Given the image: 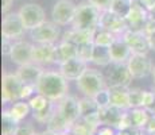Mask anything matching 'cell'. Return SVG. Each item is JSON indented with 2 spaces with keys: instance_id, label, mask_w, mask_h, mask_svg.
Listing matches in <instances>:
<instances>
[{
  "instance_id": "cell-22",
  "label": "cell",
  "mask_w": 155,
  "mask_h": 135,
  "mask_svg": "<svg viewBox=\"0 0 155 135\" xmlns=\"http://www.w3.org/2000/svg\"><path fill=\"white\" fill-rule=\"evenodd\" d=\"M127 110H121L115 106H108L105 108H99V113H100V119H101V124H107V126H112L113 128L117 127L119 122H120L123 113Z\"/></svg>"
},
{
  "instance_id": "cell-13",
  "label": "cell",
  "mask_w": 155,
  "mask_h": 135,
  "mask_svg": "<svg viewBox=\"0 0 155 135\" xmlns=\"http://www.w3.org/2000/svg\"><path fill=\"white\" fill-rule=\"evenodd\" d=\"M123 39L130 46L132 54H147L148 50H151L148 37L143 31H131L127 30L123 35Z\"/></svg>"
},
{
  "instance_id": "cell-24",
  "label": "cell",
  "mask_w": 155,
  "mask_h": 135,
  "mask_svg": "<svg viewBox=\"0 0 155 135\" xmlns=\"http://www.w3.org/2000/svg\"><path fill=\"white\" fill-rule=\"evenodd\" d=\"M71 126L73 124L69 123L61 115V112L58 111V107H57L55 113L53 115V118L50 119V122L47 123V130L54 134H61V133H65V131L71 130Z\"/></svg>"
},
{
  "instance_id": "cell-6",
  "label": "cell",
  "mask_w": 155,
  "mask_h": 135,
  "mask_svg": "<svg viewBox=\"0 0 155 135\" xmlns=\"http://www.w3.org/2000/svg\"><path fill=\"white\" fill-rule=\"evenodd\" d=\"M18 12H19V16L26 30H32L41 26L43 22H46V15H45L43 8L38 4H32V3L23 4Z\"/></svg>"
},
{
  "instance_id": "cell-41",
  "label": "cell",
  "mask_w": 155,
  "mask_h": 135,
  "mask_svg": "<svg viewBox=\"0 0 155 135\" xmlns=\"http://www.w3.org/2000/svg\"><path fill=\"white\" fill-rule=\"evenodd\" d=\"M35 92H37V85L25 84V85H23V89H22V97H20V100H25V99L31 97L32 93H35Z\"/></svg>"
},
{
  "instance_id": "cell-30",
  "label": "cell",
  "mask_w": 155,
  "mask_h": 135,
  "mask_svg": "<svg viewBox=\"0 0 155 135\" xmlns=\"http://www.w3.org/2000/svg\"><path fill=\"white\" fill-rule=\"evenodd\" d=\"M55 101H51L47 107H45L43 110L41 111H34V119L38 123H42V124H47L50 122V119L53 118V115L57 111V106H55Z\"/></svg>"
},
{
  "instance_id": "cell-19",
  "label": "cell",
  "mask_w": 155,
  "mask_h": 135,
  "mask_svg": "<svg viewBox=\"0 0 155 135\" xmlns=\"http://www.w3.org/2000/svg\"><path fill=\"white\" fill-rule=\"evenodd\" d=\"M74 57H78V46L77 45L68 41H62L55 46L54 64L62 65L68 59H71Z\"/></svg>"
},
{
  "instance_id": "cell-44",
  "label": "cell",
  "mask_w": 155,
  "mask_h": 135,
  "mask_svg": "<svg viewBox=\"0 0 155 135\" xmlns=\"http://www.w3.org/2000/svg\"><path fill=\"white\" fill-rule=\"evenodd\" d=\"M143 32H144L146 35H151L155 32V19H151V18H148L147 23H146L144 29H143Z\"/></svg>"
},
{
  "instance_id": "cell-48",
  "label": "cell",
  "mask_w": 155,
  "mask_h": 135,
  "mask_svg": "<svg viewBox=\"0 0 155 135\" xmlns=\"http://www.w3.org/2000/svg\"><path fill=\"white\" fill-rule=\"evenodd\" d=\"M140 2H142V4L144 5L148 11H150L151 8L155 7V0H140Z\"/></svg>"
},
{
  "instance_id": "cell-28",
  "label": "cell",
  "mask_w": 155,
  "mask_h": 135,
  "mask_svg": "<svg viewBox=\"0 0 155 135\" xmlns=\"http://www.w3.org/2000/svg\"><path fill=\"white\" fill-rule=\"evenodd\" d=\"M97 128L99 127L91 124L84 118H80L78 120L76 123H73V126H71V131L74 133V135H96Z\"/></svg>"
},
{
  "instance_id": "cell-53",
  "label": "cell",
  "mask_w": 155,
  "mask_h": 135,
  "mask_svg": "<svg viewBox=\"0 0 155 135\" xmlns=\"http://www.w3.org/2000/svg\"><path fill=\"white\" fill-rule=\"evenodd\" d=\"M39 135H57V134H54V133H51V131H45V133H42V134H39Z\"/></svg>"
},
{
  "instance_id": "cell-38",
  "label": "cell",
  "mask_w": 155,
  "mask_h": 135,
  "mask_svg": "<svg viewBox=\"0 0 155 135\" xmlns=\"http://www.w3.org/2000/svg\"><path fill=\"white\" fill-rule=\"evenodd\" d=\"M14 46H15L14 39H11V38H5V37H3V41H2V53H3V56L10 57V56H11V53H12Z\"/></svg>"
},
{
  "instance_id": "cell-52",
  "label": "cell",
  "mask_w": 155,
  "mask_h": 135,
  "mask_svg": "<svg viewBox=\"0 0 155 135\" xmlns=\"http://www.w3.org/2000/svg\"><path fill=\"white\" fill-rule=\"evenodd\" d=\"M57 135H74V133L71 130L69 131H65V133H61V134H57Z\"/></svg>"
},
{
  "instance_id": "cell-20",
  "label": "cell",
  "mask_w": 155,
  "mask_h": 135,
  "mask_svg": "<svg viewBox=\"0 0 155 135\" xmlns=\"http://www.w3.org/2000/svg\"><path fill=\"white\" fill-rule=\"evenodd\" d=\"M109 52H111L112 62H127L132 56V52L123 39V37L116 38V41L109 46Z\"/></svg>"
},
{
  "instance_id": "cell-50",
  "label": "cell",
  "mask_w": 155,
  "mask_h": 135,
  "mask_svg": "<svg viewBox=\"0 0 155 135\" xmlns=\"http://www.w3.org/2000/svg\"><path fill=\"white\" fill-rule=\"evenodd\" d=\"M116 135H131V134H130V130H117Z\"/></svg>"
},
{
  "instance_id": "cell-10",
  "label": "cell",
  "mask_w": 155,
  "mask_h": 135,
  "mask_svg": "<svg viewBox=\"0 0 155 135\" xmlns=\"http://www.w3.org/2000/svg\"><path fill=\"white\" fill-rule=\"evenodd\" d=\"M26 27L23 25L19 12H7L4 14L2 23V35L5 38L16 39L25 34Z\"/></svg>"
},
{
  "instance_id": "cell-11",
  "label": "cell",
  "mask_w": 155,
  "mask_h": 135,
  "mask_svg": "<svg viewBox=\"0 0 155 135\" xmlns=\"http://www.w3.org/2000/svg\"><path fill=\"white\" fill-rule=\"evenodd\" d=\"M76 10L77 5L71 0H58L51 11L53 20L59 26L71 25Z\"/></svg>"
},
{
  "instance_id": "cell-40",
  "label": "cell",
  "mask_w": 155,
  "mask_h": 135,
  "mask_svg": "<svg viewBox=\"0 0 155 135\" xmlns=\"http://www.w3.org/2000/svg\"><path fill=\"white\" fill-rule=\"evenodd\" d=\"M35 134V130L31 124H18V128L15 131V135H32Z\"/></svg>"
},
{
  "instance_id": "cell-17",
  "label": "cell",
  "mask_w": 155,
  "mask_h": 135,
  "mask_svg": "<svg viewBox=\"0 0 155 135\" xmlns=\"http://www.w3.org/2000/svg\"><path fill=\"white\" fill-rule=\"evenodd\" d=\"M32 47L34 45L28 43L26 41H16L15 42V46L12 49L10 58L14 64L19 65H27L32 62Z\"/></svg>"
},
{
  "instance_id": "cell-42",
  "label": "cell",
  "mask_w": 155,
  "mask_h": 135,
  "mask_svg": "<svg viewBox=\"0 0 155 135\" xmlns=\"http://www.w3.org/2000/svg\"><path fill=\"white\" fill-rule=\"evenodd\" d=\"M116 128H113L112 126H107V124H103L97 128L96 131V135H116Z\"/></svg>"
},
{
  "instance_id": "cell-34",
  "label": "cell",
  "mask_w": 155,
  "mask_h": 135,
  "mask_svg": "<svg viewBox=\"0 0 155 135\" xmlns=\"http://www.w3.org/2000/svg\"><path fill=\"white\" fill-rule=\"evenodd\" d=\"M28 103H30V107H31L32 111H41V110H43L45 107L49 106V104L51 103V100H49L47 97H45L43 95L37 93L35 96H32V97L30 99Z\"/></svg>"
},
{
  "instance_id": "cell-7",
  "label": "cell",
  "mask_w": 155,
  "mask_h": 135,
  "mask_svg": "<svg viewBox=\"0 0 155 135\" xmlns=\"http://www.w3.org/2000/svg\"><path fill=\"white\" fill-rule=\"evenodd\" d=\"M58 26L55 22H43L41 26L30 30V35L35 43H55L61 34Z\"/></svg>"
},
{
  "instance_id": "cell-25",
  "label": "cell",
  "mask_w": 155,
  "mask_h": 135,
  "mask_svg": "<svg viewBox=\"0 0 155 135\" xmlns=\"http://www.w3.org/2000/svg\"><path fill=\"white\" fill-rule=\"evenodd\" d=\"M130 116H131V122H132V127H142L146 130V126L150 120L151 113L144 107H138V108H131Z\"/></svg>"
},
{
  "instance_id": "cell-23",
  "label": "cell",
  "mask_w": 155,
  "mask_h": 135,
  "mask_svg": "<svg viewBox=\"0 0 155 135\" xmlns=\"http://www.w3.org/2000/svg\"><path fill=\"white\" fill-rule=\"evenodd\" d=\"M94 31H96V30H77V29H71V30H69V31H66L64 34L62 41L71 42V43L80 46V45L88 43V42H93Z\"/></svg>"
},
{
  "instance_id": "cell-54",
  "label": "cell",
  "mask_w": 155,
  "mask_h": 135,
  "mask_svg": "<svg viewBox=\"0 0 155 135\" xmlns=\"http://www.w3.org/2000/svg\"><path fill=\"white\" fill-rule=\"evenodd\" d=\"M151 74H153V79H154V81H155V66H154V69H153V73H151Z\"/></svg>"
},
{
  "instance_id": "cell-29",
  "label": "cell",
  "mask_w": 155,
  "mask_h": 135,
  "mask_svg": "<svg viewBox=\"0 0 155 135\" xmlns=\"http://www.w3.org/2000/svg\"><path fill=\"white\" fill-rule=\"evenodd\" d=\"M2 119H3L2 135H15V131H16L19 122L14 119V116L11 115L10 110H4V111H3Z\"/></svg>"
},
{
  "instance_id": "cell-4",
  "label": "cell",
  "mask_w": 155,
  "mask_h": 135,
  "mask_svg": "<svg viewBox=\"0 0 155 135\" xmlns=\"http://www.w3.org/2000/svg\"><path fill=\"white\" fill-rule=\"evenodd\" d=\"M107 70L105 80L108 88L111 86H130L132 81V74L130 72L127 62H111Z\"/></svg>"
},
{
  "instance_id": "cell-51",
  "label": "cell",
  "mask_w": 155,
  "mask_h": 135,
  "mask_svg": "<svg viewBox=\"0 0 155 135\" xmlns=\"http://www.w3.org/2000/svg\"><path fill=\"white\" fill-rule=\"evenodd\" d=\"M148 16H150L151 19H155V7L151 8V10L148 11Z\"/></svg>"
},
{
  "instance_id": "cell-33",
  "label": "cell",
  "mask_w": 155,
  "mask_h": 135,
  "mask_svg": "<svg viewBox=\"0 0 155 135\" xmlns=\"http://www.w3.org/2000/svg\"><path fill=\"white\" fill-rule=\"evenodd\" d=\"M80 111H81V118H85V116L91 115V113H94L99 111V106L94 101L93 97H85L80 99Z\"/></svg>"
},
{
  "instance_id": "cell-47",
  "label": "cell",
  "mask_w": 155,
  "mask_h": 135,
  "mask_svg": "<svg viewBox=\"0 0 155 135\" xmlns=\"http://www.w3.org/2000/svg\"><path fill=\"white\" fill-rule=\"evenodd\" d=\"M130 134L131 135H146L147 133H146L144 128L142 127H131L130 128Z\"/></svg>"
},
{
  "instance_id": "cell-45",
  "label": "cell",
  "mask_w": 155,
  "mask_h": 135,
  "mask_svg": "<svg viewBox=\"0 0 155 135\" xmlns=\"http://www.w3.org/2000/svg\"><path fill=\"white\" fill-rule=\"evenodd\" d=\"M146 133L150 135H155V113H151L150 120L146 126Z\"/></svg>"
},
{
  "instance_id": "cell-2",
  "label": "cell",
  "mask_w": 155,
  "mask_h": 135,
  "mask_svg": "<svg viewBox=\"0 0 155 135\" xmlns=\"http://www.w3.org/2000/svg\"><path fill=\"white\" fill-rule=\"evenodd\" d=\"M101 11L94 7L92 3L84 2L77 5L76 14H74L71 29L77 30H96L99 27Z\"/></svg>"
},
{
  "instance_id": "cell-35",
  "label": "cell",
  "mask_w": 155,
  "mask_h": 135,
  "mask_svg": "<svg viewBox=\"0 0 155 135\" xmlns=\"http://www.w3.org/2000/svg\"><path fill=\"white\" fill-rule=\"evenodd\" d=\"M143 96L144 91L140 88H132L130 89V106L131 108L143 107Z\"/></svg>"
},
{
  "instance_id": "cell-5",
  "label": "cell",
  "mask_w": 155,
  "mask_h": 135,
  "mask_svg": "<svg viewBox=\"0 0 155 135\" xmlns=\"http://www.w3.org/2000/svg\"><path fill=\"white\" fill-rule=\"evenodd\" d=\"M23 81L18 77L16 73H4L2 81V100L4 104L18 101L22 97Z\"/></svg>"
},
{
  "instance_id": "cell-3",
  "label": "cell",
  "mask_w": 155,
  "mask_h": 135,
  "mask_svg": "<svg viewBox=\"0 0 155 135\" xmlns=\"http://www.w3.org/2000/svg\"><path fill=\"white\" fill-rule=\"evenodd\" d=\"M76 85L78 91L88 97H94L96 93H99L100 91L108 88L105 76L100 70L92 68L86 69L85 73L76 81Z\"/></svg>"
},
{
  "instance_id": "cell-1",
  "label": "cell",
  "mask_w": 155,
  "mask_h": 135,
  "mask_svg": "<svg viewBox=\"0 0 155 135\" xmlns=\"http://www.w3.org/2000/svg\"><path fill=\"white\" fill-rule=\"evenodd\" d=\"M61 72L45 70L37 84V93L43 95L51 101H59L68 95L69 83Z\"/></svg>"
},
{
  "instance_id": "cell-8",
  "label": "cell",
  "mask_w": 155,
  "mask_h": 135,
  "mask_svg": "<svg viewBox=\"0 0 155 135\" xmlns=\"http://www.w3.org/2000/svg\"><path fill=\"white\" fill-rule=\"evenodd\" d=\"M148 10L142 4L140 0H134L132 8L126 16L127 27L131 31H143L148 20Z\"/></svg>"
},
{
  "instance_id": "cell-49",
  "label": "cell",
  "mask_w": 155,
  "mask_h": 135,
  "mask_svg": "<svg viewBox=\"0 0 155 135\" xmlns=\"http://www.w3.org/2000/svg\"><path fill=\"white\" fill-rule=\"evenodd\" d=\"M148 42H150V47L151 50H154L155 52V32L151 35H148Z\"/></svg>"
},
{
  "instance_id": "cell-18",
  "label": "cell",
  "mask_w": 155,
  "mask_h": 135,
  "mask_svg": "<svg viewBox=\"0 0 155 135\" xmlns=\"http://www.w3.org/2000/svg\"><path fill=\"white\" fill-rule=\"evenodd\" d=\"M43 72L45 70L42 69L41 65H37V64H34V62H31V64L22 65V66L18 68L16 74H18V77L23 81V84L37 85Z\"/></svg>"
},
{
  "instance_id": "cell-55",
  "label": "cell",
  "mask_w": 155,
  "mask_h": 135,
  "mask_svg": "<svg viewBox=\"0 0 155 135\" xmlns=\"http://www.w3.org/2000/svg\"><path fill=\"white\" fill-rule=\"evenodd\" d=\"M32 135H39V134H32Z\"/></svg>"
},
{
  "instance_id": "cell-16",
  "label": "cell",
  "mask_w": 155,
  "mask_h": 135,
  "mask_svg": "<svg viewBox=\"0 0 155 135\" xmlns=\"http://www.w3.org/2000/svg\"><path fill=\"white\" fill-rule=\"evenodd\" d=\"M55 46L54 43H35L32 47V62L41 66L54 64Z\"/></svg>"
},
{
  "instance_id": "cell-36",
  "label": "cell",
  "mask_w": 155,
  "mask_h": 135,
  "mask_svg": "<svg viewBox=\"0 0 155 135\" xmlns=\"http://www.w3.org/2000/svg\"><path fill=\"white\" fill-rule=\"evenodd\" d=\"M94 43L93 42H88V43L80 45L78 46V57L84 59L85 62H92V57H93Z\"/></svg>"
},
{
  "instance_id": "cell-21",
  "label": "cell",
  "mask_w": 155,
  "mask_h": 135,
  "mask_svg": "<svg viewBox=\"0 0 155 135\" xmlns=\"http://www.w3.org/2000/svg\"><path fill=\"white\" fill-rule=\"evenodd\" d=\"M111 106L121 110H131L130 106V88L127 86H111Z\"/></svg>"
},
{
  "instance_id": "cell-37",
  "label": "cell",
  "mask_w": 155,
  "mask_h": 135,
  "mask_svg": "<svg viewBox=\"0 0 155 135\" xmlns=\"http://www.w3.org/2000/svg\"><path fill=\"white\" fill-rule=\"evenodd\" d=\"M93 99L97 103L99 108H105V107L111 106V92H109V88L100 91L99 93H96V96Z\"/></svg>"
},
{
  "instance_id": "cell-27",
  "label": "cell",
  "mask_w": 155,
  "mask_h": 135,
  "mask_svg": "<svg viewBox=\"0 0 155 135\" xmlns=\"http://www.w3.org/2000/svg\"><path fill=\"white\" fill-rule=\"evenodd\" d=\"M119 35L113 34V32L108 31V30H104L101 27H97L96 31H94V37H93V43L99 45V46H107L109 47L113 42L116 41Z\"/></svg>"
},
{
  "instance_id": "cell-14",
  "label": "cell",
  "mask_w": 155,
  "mask_h": 135,
  "mask_svg": "<svg viewBox=\"0 0 155 135\" xmlns=\"http://www.w3.org/2000/svg\"><path fill=\"white\" fill-rule=\"evenodd\" d=\"M58 111L61 112V115L64 116L69 123H76L81 118V111H80V100H77L74 96L66 95L62 100H59V103L57 104Z\"/></svg>"
},
{
  "instance_id": "cell-46",
  "label": "cell",
  "mask_w": 155,
  "mask_h": 135,
  "mask_svg": "<svg viewBox=\"0 0 155 135\" xmlns=\"http://www.w3.org/2000/svg\"><path fill=\"white\" fill-rule=\"evenodd\" d=\"M14 0H2V10H3V14H7L8 10L11 8L12 5Z\"/></svg>"
},
{
  "instance_id": "cell-43",
  "label": "cell",
  "mask_w": 155,
  "mask_h": 135,
  "mask_svg": "<svg viewBox=\"0 0 155 135\" xmlns=\"http://www.w3.org/2000/svg\"><path fill=\"white\" fill-rule=\"evenodd\" d=\"M155 100V92H148L144 91V96H143V107L148 108Z\"/></svg>"
},
{
  "instance_id": "cell-9",
  "label": "cell",
  "mask_w": 155,
  "mask_h": 135,
  "mask_svg": "<svg viewBox=\"0 0 155 135\" xmlns=\"http://www.w3.org/2000/svg\"><path fill=\"white\" fill-rule=\"evenodd\" d=\"M99 27H101V29H104V30H108V31L119 35V37H121L128 30L126 18L115 14L111 10H107V11L101 12Z\"/></svg>"
},
{
  "instance_id": "cell-31",
  "label": "cell",
  "mask_w": 155,
  "mask_h": 135,
  "mask_svg": "<svg viewBox=\"0 0 155 135\" xmlns=\"http://www.w3.org/2000/svg\"><path fill=\"white\" fill-rule=\"evenodd\" d=\"M30 103H25V101H16L15 104H12V107L10 108V112L11 115L14 116L15 120L20 122L26 118V116L30 113Z\"/></svg>"
},
{
  "instance_id": "cell-26",
  "label": "cell",
  "mask_w": 155,
  "mask_h": 135,
  "mask_svg": "<svg viewBox=\"0 0 155 135\" xmlns=\"http://www.w3.org/2000/svg\"><path fill=\"white\" fill-rule=\"evenodd\" d=\"M92 62H93L94 65H97V66H109V65H111V62H112L109 47L94 45Z\"/></svg>"
},
{
  "instance_id": "cell-39",
  "label": "cell",
  "mask_w": 155,
  "mask_h": 135,
  "mask_svg": "<svg viewBox=\"0 0 155 135\" xmlns=\"http://www.w3.org/2000/svg\"><path fill=\"white\" fill-rule=\"evenodd\" d=\"M88 2L92 3L94 7H97L101 12H103V11H107L111 8L113 0H88Z\"/></svg>"
},
{
  "instance_id": "cell-32",
  "label": "cell",
  "mask_w": 155,
  "mask_h": 135,
  "mask_svg": "<svg viewBox=\"0 0 155 135\" xmlns=\"http://www.w3.org/2000/svg\"><path fill=\"white\" fill-rule=\"evenodd\" d=\"M132 4H134V0H113L109 10L113 11L115 14L120 15V16L126 18L130 14Z\"/></svg>"
},
{
  "instance_id": "cell-15",
  "label": "cell",
  "mask_w": 155,
  "mask_h": 135,
  "mask_svg": "<svg viewBox=\"0 0 155 135\" xmlns=\"http://www.w3.org/2000/svg\"><path fill=\"white\" fill-rule=\"evenodd\" d=\"M86 69H88V62H85L80 57H74V58L68 59L66 62L59 65V72L69 81L70 80L77 81L85 73Z\"/></svg>"
},
{
  "instance_id": "cell-12",
  "label": "cell",
  "mask_w": 155,
  "mask_h": 135,
  "mask_svg": "<svg viewBox=\"0 0 155 135\" xmlns=\"http://www.w3.org/2000/svg\"><path fill=\"white\" fill-rule=\"evenodd\" d=\"M134 79H144L153 73V62L147 54H132L127 61Z\"/></svg>"
}]
</instances>
